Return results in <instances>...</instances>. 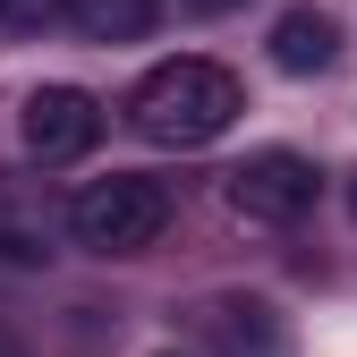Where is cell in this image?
Segmentation results:
<instances>
[{"label":"cell","instance_id":"3957f363","mask_svg":"<svg viewBox=\"0 0 357 357\" xmlns=\"http://www.w3.org/2000/svg\"><path fill=\"white\" fill-rule=\"evenodd\" d=\"M102 137V102L85 94V85H34V94L17 102V145L26 162L60 170V162H85Z\"/></svg>","mask_w":357,"mask_h":357},{"label":"cell","instance_id":"52a82bcc","mask_svg":"<svg viewBox=\"0 0 357 357\" xmlns=\"http://www.w3.org/2000/svg\"><path fill=\"white\" fill-rule=\"evenodd\" d=\"M204 332H213V357H289V332L264 298H221Z\"/></svg>","mask_w":357,"mask_h":357},{"label":"cell","instance_id":"7a4b0ae2","mask_svg":"<svg viewBox=\"0 0 357 357\" xmlns=\"http://www.w3.org/2000/svg\"><path fill=\"white\" fill-rule=\"evenodd\" d=\"M162 221H170V196L137 170H111L85 196H68V238L94 247V255H145L162 238Z\"/></svg>","mask_w":357,"mask_h":357},{"label":"cell","instance_id":"5b68a950","mask_svg":"<svg viewBox=\"0 0 357 357\" xmlns=\"http://www.w3.org/2000/svg\"><path fill=\"white\" fill-rule=\"evenodd\" d=\"M60 230H68V204H52L43 178L0 170V255H9V264H52Z\"/></svg>","mask_w":357,"mask_h":357},{"label":"cell","instance_id":"9c48e42d","mask_svg":"<svg viewBox=\"0 0 357 357\" xmlns=\"http://www.w3.org/2000/svg\"><path fill=\"white\" fill-rule=\"evenodd\" d=\"M60 17H68V0H0V26H17V34L60 26Z\"/></svg>","mask_w":357,"mask_h":357},{"label":"cell","instance_id":"8992f818","mask_svg":"<svg viewBox=\"0 0 357 357\" xmlns=\"http://www.w3.org/2000/svg\"><path fill=\"white\" fill-rule=\"evenodd\" d=\"M332 60H340V17H332V9L298 0V9L273 17V68H289V77H324Z\"/></svg>","mask_w":357,"mask_h":357},{"label":"cell","instance_id":"30bf717a","mask_svg":"<svg viewBox=\"0 0 357 357\" xmlns=\"http://www.w3.org/2000/svg\"><path fill=\"white\" fill-rule=\"evenodd\" d=\"M196 17H230V9H247V0H188Z\"/></svg>","mask_w":357,"mask_h":357},{"label":"cell","instance_id":"8fae6325","mask_svg":"<svg viewBox=\"0 0 357 357\" xmlns=\"http://www.w3.org/2000/svg\"><path fill=\"white\" fill-rule=\"evenodd\" d=\"M349 213H357V178H349Z\"/></svg>","mask_w":357,"mask_h":357},{"label":"cell","instance_id":"277c9868","mask_svg":"<svg viewBox=\"0 0 357 357\" xmlns=\"http://www.w3.org/2000/svg\"><path fill=\"white\" fill-rule=\"evenodd\" d=\"M315 188H324V170L306 162V153H289V145H264V153H247V162L230 170V213L289 230V221H306V213H315Z\"/></svg>","mask_w":357,"mask_h":357},{"label":"cell","instance_id":"6da1fadb","mask_svg":"<svg viewBox=\"0 0 357 357\" xmlns=\"http://www.w3.org/2000/svg\"><path fill=\"white\" fill-rule=\"evenodd\" d=\"M238 111H247V94H238V77L221 60H162V68L137 77V94H128V128H137L145 145H170V153L213 145Z\"/></svg>","mask_w":357,"mask_h":357},{"label":"cell","instance_id":"7c38bea8","mask_svg":"<svg viewBox=\"0 0 357 357\" xmlns=\"http://www.w3.org/2000/svg\"><path fill=\"white\" fill-rule=\"evenodd\" d=\"M162 357H178V349H162Z\"/></svg>","mask_w":357,"mask_h":357},{"label":"cell","instance_id":"ba28073f","mask_svg":"<svg viewBox=\"0 0 357 357\" xmlns=\"http://www.w3.org/2000/svg\"><path fill=\"white\" fill-rule=\"evenodd\" d=\"M68 17L94 34V43H137L153 26V0H68Z\"/></svg>","mask_w":357,"mask_h":357}]
</instances>
